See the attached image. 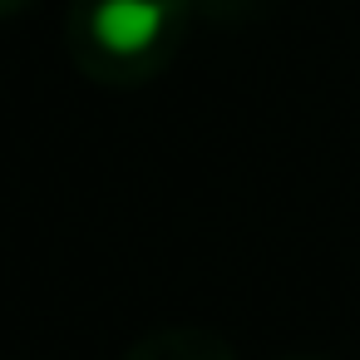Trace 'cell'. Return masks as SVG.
<instances>
[{"label":"cell","instance_id":"obj_1","mask_svg":"<svg viewBox=\"0 0 360 360\" xmlns=\"http://www.w3.org/2000/svg\"><path fill=\"white\" fill-rule=\"evenodd\" d=\"M94 40L114 55H139L163 35V6L158 0H99L89 20Z\"/></svg>","mask_w":360,"mask_h":360}]
</instances>
